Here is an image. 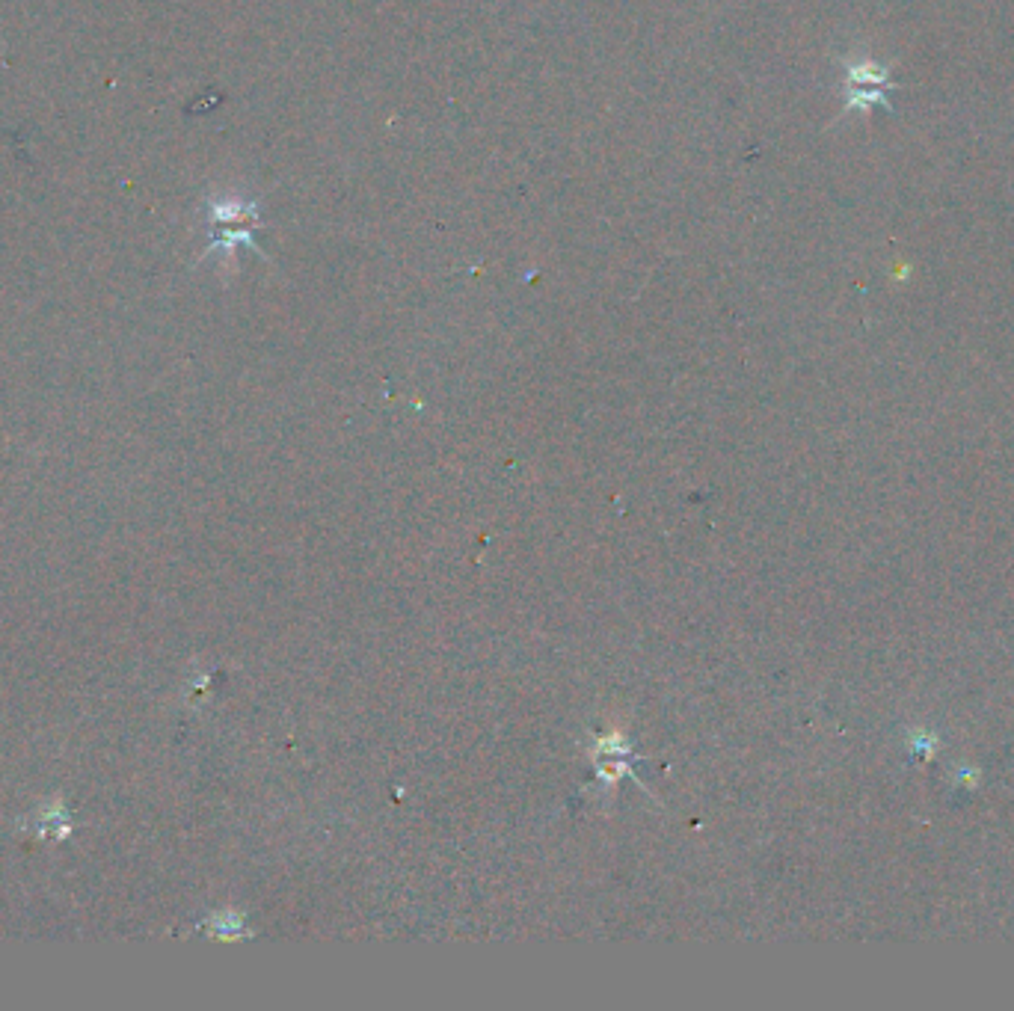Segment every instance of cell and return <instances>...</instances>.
<instances>
[{
    "instance_id": "6da1fadb",
    "label": "cell",
    "mask_w": 1014,
    "mask_h": 1011,
    "mask_svg": "<svg viewBox=\"0 0 1014 1011\" xmlns=\"http://www.w3.org/2000/svg\"><path fill=\"white\" fill-rule=\"evenodd\" d=\"M845 86H881V89H896L890 78V66L875 60V57H848L843 60Z\"/></svg>"
},
{
    "instance_id": "7a4b0ae2",
    "label": "cell",
    "mask_w": 1014,
    "mask_h": 1011,
    "mask_svg": "<svg viewBox=\"0 0 1014 1011\" xmlns=\"http://www.w3.org/2000/svg\"><path fill=\"white\" fill-rule=\"evenodd\" d=\"M845 113H869L875 107L890 110V89L881 86H843Z\"/></svg>"
}]
</instances>
